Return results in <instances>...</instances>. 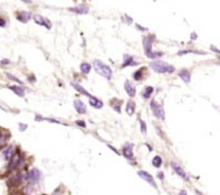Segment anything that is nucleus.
<instances>
[{
    "mask_svg": "<svg viewBox=\"0 0 220 195\" xmlns=\"http://www.w3.org/2000/svg\"><path fill=\"white\" fill-rule=\"evenodd\" d=\"M150 67L154 72L159 74H170L175 72V66L166 62H163V61H153L150 63Z\"/></svg>",
    "mask_w": 220,
    "mask_h": 195,
    "instance_id": "f257e3e1",
    "label": "nucleus"
},
{
    "mask_svg": "<svg viewBox=\"0 0 220 195\" xmlns=\"http://www.w3.org/2000/svg\"><path fill=\"white\" fill-rule=\"evenodd\" d=\"M93 67H94V69H96L101 76L104 77L105 79H107V80L112 79V77H113V72H112V69H111V67L109 65L104 64L102 61L96 60V61H93Z\"/></svg>",
    "mask_w": 220,
    "mask_h": 195,
    "instance_id": "f03ea898",
    "label": "nucleus"
},
{
    "mask_svg": "<svg viewBox=\"0 0 220 195\" xmlns=\"http://www.w3.org/2000/svg\"><path fill=\"white\" fill-rule=\"evenodd\" d=\"M40 178H41V173H40V170L38 168H31L27 173V183H28L29 187L38 184Z\"/></svg>",
    "mask_w": 220,
    "mask_h": 195,
    "instance_id": "7ed1b4c3",
    "label": "nucleus"
},
{
    "mask_svg": "<svg viewBox=\"0 0 220 195\" xmlns=\"http://www.w3.org/2000/svg\"><path fill=\"white\" fill-rule=\"evenodd\" d=\"M151 110L153 112V115L155 116L156 118L161 119V120H165V111H164V108L159 103H157L155 100H153L151 102Z\"/></svg>",
    "mask_w": 220,
    "mask_h": 195,
    "instance_id": "20e7f679",
    "label": "nucleus"
},
{
    "mask_svg": "<svg viewBox=\"0 0 220 195\" xmlns=\"http://www.w3.org/2000/svg\"><path fill=\"white\" fill-rule=\"evenodd\" d=\"M22 163H23V156L21 154H19V153H14V155L12 156L11 161H9L8 169L10 171H14L19 167L22 166Z\"/></svg>",
    "mask_w": 220,
    "mask_h": 195,
    "instance_id": "39448f33",
    "label": "nucleus"
},
{
    "mask_svg": "<svg viewBox=\"0 0 220 195\" xmlns=\"http://www.w3.org/2000/svg\"><path fill=\"white\" fill-rule=\"evenodd\" d=\"M170 167H171L172 169H174V171H175L179 177H181L184 181L190 182V177L188 176V173L184 171L183 168H182L180 165H178L177 163H175V161H171V163H170Z\"/></svg>",
    "mask_w": 220,
    "mask_h": 195,
    "instance_id": "423d86ee",
    "label": "nucleus"
},
{
    "mask_svg": "<svg viewBox=\"0 0 220 195\" xmlns=\"http://www.w3.org/2000/svg\"><path fill=\"white\" fill-rule=\"evenodd\" d=\"M138 176L142 179V180H144L145 182H147V183H149L151 187L157 189V184H156V182L154 181V178H153L152 176L150 175L147 171H144V170H139Z\"/></svg>",
    "mask_w": 220,
    "mask_h": 195,
    "instance_id": "0eeeda50",
    "label": "nucleus"
},
{
    "mask_svg": "<svg viewBox=\"0 0 220 195\" xmlns=\"http://www.w3.org/2000/svg\"><path fill=\"white\" fill-rule=\"evenodd\" d=\"M153 36H147L144 37L143 39V49H144V53L147 54V57L149 58L151 54H152V45H153Z\"/></svg>",
    "mask_w": 220,
    "mask_h": 195,
    "instance_id": "6e6552de",
    "label": "nucleus"
},
{
    "mask_svg": "<svg viewBox=\"0 0 220 195\" xmlns=\"http://www.w3.org/2000/svg\"><path fill=\"white\" fill-rule=\"evenodd\" d=\"M123 155H124L125 158L129 159V161H133L135 159V156H133V145L131 143H127L123 147Z\"/></svg>",
    "mask_w": 220,
    "mask_h": 195,
    "instance_id": "1a4fd4ad",
    "label": "nucleus"
},
{
    "mask_svg": "<svg viewBox=\"0 0 220 195\" xmlns=\"http://www.w3.org/2000/svg\"><path fill=\"white\" fill-rule=\"evenodd\" d=\"M34 21L38 24V25L45 26L46 28H48V29H50L51 26H52V24H51V22L48 20V19H46V17L41 16V15H39V14L34 15Z\"/></svg>",
    "mask_w": 220,
    "mask_h": 195,
    "instance_id": "9d476101",
    "label": "nucleus"
},
{
    "mask_svg": "<svg viewBox=\"0 0 220 195\" xmlns=\"http://www.w3.org/2000/svg\"><path fill=\"white\" fill-rule=\"evenodd\" d=\"M16 19L22 23H27L31 19V15L27 11H20L16 13Z\"/></svg>",
    "mask_w": 220,
    "mask_h": 195,
    "instance_id": "9b49d317",
    "label": "nucleus"
},
{
    "mask_svg": "<svg viewBox=\"0 0 220 195\" xmlns=\"http://www.w3.org/2000/svg\"><path fill=\"white\" fill-rule=\"evenodd\" d=\"M14 155V147L12 146H7L4 150L2 151V156L3 158H4V161H10L12 158V156Z\"/></svg>",
    "mask_w": 220,
    "mask_h": 195,
    "instance_id": "f8f14e48",
    "label": "nucleus"
},
{
    "mask_svg": "<svg viewBox=\"0 0 220 195\" xmlns=\"http://www.w3.org/2000/svg\"><path fill=\"white\" fill-rule=\"evenodd\" d=\"M74 108L77 111L78 114H85L87 108H86V105L84 104V102L80 101V100H75L74 101Z\"/></svg>",
    "mask_w": 220,
    "mask_h": 195,
    "instance_id": "ddd939ff",
    "label": "nucleus"
},
{
    "mask_svg": "<svg viewBox=\"0 0 220 195\" xmlns=\"http://www.w3.org/2000/svg\"><path fill=\"white\" fill-rule=\"evenodd\" d=\"M70 11L75 12L77 14H86V13H88L89 9H88V7L84 6V4H80V6H76L74 8H70Z\"/></svg>",
    "mask_w": 220,
    "mask_h": 195,
    "instance_id": "4468645a",
    "label": "nucleus"
},
{
    "mask_svg": "<svg viewBox=\"0 0 220 195\" xmlns=\"http://www.w3.org/2000/svg\"><path fill=\"white\" fill-rule=\"evenodd\" d=\"M125 90H126V92H127V94L130 96V98H133V96H135V86H133L130 81H128V80L125 82Z\"/></svg>",
    "mask_w": 220,
    "mask_h": 195,
    "instance_id": "2eb2a0df",
    "label": "nucleus"
},
{
    "mask_svg": "<svg viewBox=\"0 0 220 195\" xmlns=\"http://www.w3.org/2000/svg\"><path fill=\"white\" fill-rule=\"evenodd\" d=\"M138 63L135 62L133 58L129 54H125L124 55V62H123V67H127V66H133L137 65Z\"/></svg>",
    "mask_w": 220,
    "mask_h": 195,
    "instance_id": "dca6fc26",
    "label": "nucleus"
},
{
    "mask_svg": "<svg viewBox=\"0 0 220 195\" xmlns=\"http://www.w3.org/2000/svg\"><path fill=\"white\" fill-rule=\"evenodd\" d=\"M89 103H90V105L92 106V108H102V106H103V102L100 101L98 98H96V96H91V98H89Z\"/></svg>",
    "mask_w": 220,
    "mask_h": 195,
    "instance_id": "f3484780",
    "label": "nucleus"
},
{
    "mask_svg": "<svg viewBox=\"0 0 220 195\" xmlns=\"http://www.w3.org/2000/svg\"><path fill=\"white\" fill-rule=\"evenodd\" d=\"M179 77H180L181 79L183 80L186 84H189L190 80H191V74H190L189 71H186V69H182V71L179 72Z\"/></svg>",
    "mask_w": 220,
    "mask_h": 195,
    "instance_id": "a211bd4d",
    "label": "nucleus"
},
{
    "mask_svg": "<svg viewBox=\"0 0 220 195\" xmlns=\"http://www.w3.org/2000/svg\"><path fill=\"white\" fill-rule=\"evenodd\" d=\"M72 86L74 87V89L76 91H78L79 93H82V94H85V96H87L88 98H91V94L88 92L87 90H86L85 88L82 87V86L79 85V84H76V82H72Z\"/></svg>",
    "mask_w": 220,
    "mask_h": 195,
    "instance_id": "6ab92c4d",
    "label": "nucleus"
},
{
    "mask_svg": "<svg viewBox=\"0 0 220 195\" xmlns=\"http://www.w3.org/2000/svg\"><path fill=\"white\" fill-rule=\"evenodd\" d=\"M135 111V103L133 101H128L126 105V112L129 116H132Z\"/></svg>",
    "mask_w": 220,
    "mask_h": 195,
    "instance_id": "aec40b11",
    "label": "nucleus"
},
{
    "mask_svg": "<svg viewBox=\"0 0 220 195\" xmlns=\"http://www.w3.org/2000/svg\"><path fill=\"white\" fill-rule=\"evenodd\" d=\"M9 88H10V90L13 91V92H14L16 96H21V98H22V96H24V93H25V92H24V89H23V87H20V86H10Z\"/></svg>",
    "mask_w": 220,
    "mask_h": 195,
    "instance_id": "412c9836",
    "label": "nucleus"
},
{
    "mask_svg": "<svg viewBox=\"0 0 220 195\" xmlns=\"http://www.w3.org/2000/svg\"><path fill=\"white\" fill-rule=\"evenodd\" d=\"M153 92H154V88L151 87V86H147V87L144 88L143 93H142V96H143L144 99H150Z\"/></svg>",
    "mask_w": 220,
    "mask_h": 195,
    "instance_id": "4be33fe9",
    "label": "nucleus"
},
{
    "mask_svg": "<svg viewBox=\"0 0 220 195\" xmlns=\"http://www.w3.org/2000/svg\"><path fill=\"white\" fill-rule=\"evenodd\" d=\"M90 71H91V65L89 64V63L84 62L80 64V72H82V74L87 75V74L90 73Z\"/></svg>",
    "mask_w": 220,
    "mask_h": 195,
    "instance_id": "5701e85b",
    "label": "nucleus"
},
{
    "mask_svg": "<svg viewBox=\"0 0 220 195\" xmlns=\"http://www.w3.org/2000/svg\"><path fill=\"white\" fill-rule=\"evenodd\" d=\"M152 164H153V166L156 167V168H159V167L163 165V159H162V157L159 155H156L153 157Z\"/></svg>",
    "mask_w": 220,
    "mask_h": 195,
    "instance_id": "b1692460",
    "label": "nucleus"
},
{
    "mask_svg": "<svg viewBox=\"0 0 220 195\" xmlns=\"http://www.w3.org/2000/svg\"><path fill=\"white\" fill-rule=\"evenodd\" d=\"M145 69L144 67L140 68V69H138L137 72H135L133 73V79L135 80H141L142 77H143V71Z\"/></svg>",
    "mask_w": 220,
    "mask_h": 195,
    "instance_id": "393cba45",
    "label": "nucleus"
},
{
    "mask_svg": "<svg viewBox=\"0 0 220 195\" xmlns=\"http://www.w3.org/2000/svg\"><path fill=\"white\" fill-rule=\"evenodd\" d=\"M6 75H7V77H8L9 79L12 80V81H15V82H17V84H20V85H21V84H23L22 80H20L19 78H17V77H15L14 75H12V74H10V73H7Z\"/></svg>",
    "mask_w": 220,
    "mask_h": 195,
    "instance_id": "a878e982",
    "label": "nucleus"
},
{
    "mask_svg": "<svg viewBox=\"0 0 220 195\" xmlns=\"http://www.w3.org/2000/svg\"><path fill=\"white\" fill-rule=\"evenodd\" d=\"M186 53H198V54H204L203 52H198V51H193V50H184V51H180L179 52V55H182V54H186Z\"/></svg>",
    "mask_w": 220,
    "mask_h": 195,
    "instance_id": "bb28decb",
    "label": "nucleus"
},
{
    "mask_svg": "<svg viewBox=\"0 0 220 195\" xmlns=\"http://www.w3.org/2000/svg\"><path fill=\"white\" fill-rule=\"evenodd\" d=\"M140 127H141L142 133H147V125H145V123L142 119H140Z\"/></svg>",
    "mask_w": 220,
    "mask_h": 195,
    "instance_id": "cd10ccee",
    "label": "nucleus"
},
{
    "mask_svg": "<svg viewBox=\"0 0 220 195\" xmlns=\"http://www.w3.org/2000/svg\"><path fill=\"white\" fill-rule=\"evenodd\" d=\"M7 26V21L4 17L0 16V27H6Z\"/></svg>",
    "mask_w": 220,
    "mask_h": 195,
    "instance_id": "c85d7f7f",
    "label": "nucleus"
},
{
    "mask_svg": "<svg viewBox=\"0 0 220 195\" xmlns=\"http://www.w3.org/2000/svg\"><path fill=\"white\" fill-rule=\"evenodd\" d=\"M76 124L78 125V126H80V127H82V128L86 127V124H85V122H84V120H76Z\"/></svg>",
    "mask_w": 220,
    "mask_h": 195,
    "instance_id": "c756f323",
    "label": "nucleus"
},
{
    "mask_svg": "<svg viewBox=\"0 0 220 195\" xmlns=\"http://www.w3.org/2000/svg\"><path fill=\"white\" fill-rule=\"evenodd\" d=\"M19 127H20V130L21 131H24V130L27 128V125H24V124H20L19 125Z\"/></svg>",
    "mask_w": 220,
    "mask_h": 195,
    "instance_id": "7c9ffc66",
    "label": "nucleus"
},
{
    "mask_svg": "<svg viewBox=\"0 0 220 195\" xmlns=\"http://www.w3.org/2000/svg\"><path fill=\"white\" fill-rule=\"evenodd\" d=\"M43 119H46V120H48V122H50V123H55V124H60L59 120H55V119H53V118H43Z\"/></svg>",
    "mask_w": 220,
    "mask_h": 195,
    "instance_id": "2f4dec72",
    "label": "nucleus"
},
{
    "mask_svg": "<svg viewBox=\"0 0 220 195\" xmlns=\"http://www.w3.org/2000/svg\"><path fill=\"white\" fill-rule=\"evenodd\" d=\"M1 64H2V65H8V64H10V61H9L8 59H3V60H1Z\"/></svg>",
    "mask_w": 220,
    "mask_h": 195,
    "instance_id": "473e14b6",
    "label": "nucleus"
},
{
    "mask_svg": "<svg viewBox=\"0 0 220 195\" xmlns=\"http://www.w3.org/2000/svg\"><path fill=\"white\" fill-rule=\"evenodd\" d=\"M157 177H158V179H159V180H164V179H165V176H164L163 173H158Z\"/></svg>",
    "mask_w": 220,
    "mask_h": 195,
    "instance_id": "72a5a7b5",
    "label": "nucleus"
},
{
    "mask_svg": "<svg viewBox=\"0 0 220 195\" xmlns=\"http://www.w3.org/2000/svg\"><path fill=\"white\" fill-rule=\"evenodd\" d=\"M178 195H188V193H186V190H181L180 192H179V194Z\"/></svg>",
    "mask_w": 220,
    "mask_h": 195,
    "instance_id": "f704fd0d",
    "label": "nucleus"
},
{
    "mask_svg": "<svg viewBox=\"0 0 220 195\" xmlns=\"http://www.w3.org/2000/svg\"><path fill=\"white\" fill-rule=\"evenodd\" d=\"M210 49H212V50H214V51H216L217 53H220V50H218L217 48H215L214 46H212V47H210Z\"/></svg>",
    "mask_w": 220,
    "mask_h": 195,
    "instance_id": "c9c22d12",
    "label": "nucleus"
},
{
    "mask_svg": "<svg viewBox=\"0 0 220 195\" xmlns=\"http://www.w3.org/2000/svg\"><path fill=\"white\" fill-rule=\"evenodd\" d=\"M195 193H196V194H198V195H204L203 193H201L200 191H198V190H196V191H195Z\"/></svg>",
    "mask_w": 220,
    "mask_h": 195,
    "instance_id": "e433bc0d",
    "label": "nucleus"
},
{
    "mask_svg": "<svg viewBox=\"0 0 220 195\" xmlns=\"http://www.w3.org/2000/svg\"><path fill=\"white\" fill-rule=\"evenodd\" d=\"M43 195H47V194H43Z\"/></svg>",
    "mask_w": 220,
    "mask_h": 195,
    "instance_id": "4c0bfd02",
    "label": "nucleus"
},
{
    "mask_svg": "<svg viewBox=\"0 0 220 195\" xmlns=\"http://www.w3.org/2000/svg\"><path fill=\"white\" fill-rule=\"evenodd\" d=\"M219 61H220V58H219Z\"/></svg>",
    "mask_w": 220,
    "mask_h": 195,
    "instance_id": "58836bf2",
    "label": "nucleus"
}]
</instances>
